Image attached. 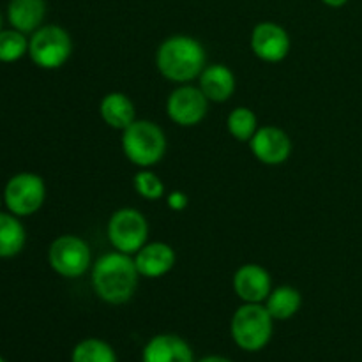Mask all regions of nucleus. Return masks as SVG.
I'll return each mask as SVG.
<instances>
[{"label":"nucleus","instance_id":"1","mask_svg":"<svg viewBox=\"0 0 362 362\" xmlns=\"http://www.w3.org/2000/svg\"><path fill=\"white\" fill-rule=\"evenodd\" d=\"M138 272L131 255L113 251L99 258L92 267V286L108 304H124L138 288Z\"/></svg>","mask_w":362,"mask_h":362},{"label":"nucleus","instance_id":"2","mask_svg":"<svg viewBox=\"0 0 362 362\" xmlns=\"http://www.w3.org/2000/svg\"><path fill=\"white\" fill-rule=\"evenodd\" d=\"M156 64L166 80L186 83L200 76L207 66V55L202 42L194 37L172 35L159 46Z\"/></svg>","mask_w":362,"mask_h":362},{"label":"nucleus","instance_id":"3","mask_svg":"<svg viewBox=\"0 0 362 362\" xmlns=\"http://www.w3.org/2000/svg\"><path fill=\"white\" fill-rule=\"evenodd\" d=\"M122 151L133 165L148 168L165 156L166 136L158 124L151 120H134L122 131Z\"/></svg>","mask_w":362,"mask_h":362},{"label":"nucleus","instance_id":"4","mask_svg":"<svg viewBox=\"0 0 362 362\" xmlns=\"http://www.w3.org/2000/svg\"><path fill=\"white\" fill-rule=\"evenodd\" d=\"M272 322L274 318L267 308L257 303H246L233 313V341L246 352H258L271 341Z\"/></svg>","mask_w":362,"mask_h":362},{"label":"nucleus","instance_id":"5","mask_svg":"<svg viewBox=\"0 0 362 362\" xmlns=\"http://www.w3.org/2000/svg\"><path fill=\"white\" fill-rule=\"evenodd\" d=\"M73 41L66 28L59 25L39 27L28 39V55L42 69H59L69 60Z\"/></svg>","mask_w":362,"mask_h":362},{"label":"nucleus","instance_id":"6","mask_svg":"<svg viewBox=\"0 0 362 362\" xmlns=\"http://www.w3.org/2000/svg\"><path fill=\"white\" fill-rule=\"evenodd\" d=\"M148 237V223L136 209H119L108 221V239L117 251L136 255Z\"/></svg>","mask_w":362,"mask_h":362},{"label":"nucleus","instance_id":"7","mask_svg":"<svg viewBox=\"0 0 362 362\" xmlns=\"http://www.w3.org/2000/svg\"><path fill=\"white\" fill-rule=\"evenodd\" d=\"M46 198L45 180L30 172L16 173L11 177L4 189V202L11 214L23 218L32 216L42 207Z\"/></svg>","mask_w":362,"mask_h":362},{"label":"nucleus","instance_id":"8","mask_svg":"<svg viewBox=\"0 0 362 362\" xmlns=\"http://www.w3.org/2000/svg\"><path fill=\"white\" fill-rule=\"evenodd\" d=\"M48 262L62 278H80L92 262L90 247L76 235H60L49 246Z\"/></svg>","mask_w":362,"mask_h":362},{"label":"nucleus","instance_id":"9","mask_svg":"<svg viewBox=\"0 0 362 362\" xmlns=\"http://www.w3.org/2000/svg\"><path fill=\"white\" fill-rule=\"evenodd\" d=\"M209 110V99L205 98L200 87L182 85L170 94L166 103V113L175 124L191 127L200 124L205 119Z\"/></svg>","mask_w":362,"mask_h":362},{"label":"nucleus","instance_id":"10","mask_svg":"<svg viewBox=\"0 0 362 362\" xmlns=\"http://www.w3.org/2000/svg\"><path fill=\"white\" fill-rule=\"evenodd\" d=\"M251 49L265 62H281L290 52V35L274 21H262L251 34Z\"/></svg>","mask_w":362,"mask_h":362},{"label":"nucleus","instance_id":"11","mask_svg":"<svg viewBox=\"0 0 362 362\" xmlns=\"http://www.w3.org/2000/svg\"><path fill=\"white\" fill-rule=\"evenodd\" d=\"M250 147L255 158L264 165H281L290 158L292 140L283 129L276 126H265L257 129L250 140Z\"/></svg>","mask_w":362,"mask_h":362},{"label":"nucleus","instance_id":"12","mask_svg":"<svg viewBox=\"0 0 362 362\" xmlns=\"http://www.w3.org/2000/svg\"><path fill=\"white\" fill-rule=\"evenodd\" d=\"M233 290L244 303L262 304L267 300L271 288V274L262 265L246 264L233 274Z\"/></svg>","mask_w":362,"mask_h":362},{"label":"nucleus","instance_id":"13","mask_svg":"<svg viewBox=\"0 0 362 362\" xmlns=\"http://www.w3.org/2000/svg\"><path fill=\"white\" fill-rule=\"evenodd\" d=\"M134 265L144 278H161L175 265V251L166 243L145 244L134 257Z\"/></svg>","mask_w":362,"mask_h":362},{"label":"nucleus","instance_id":"14","mask_svg":"<svg viewBox=\"0 0 362 362\" xmlns=\"http://www.w3.org/2000/svg\"><path fill=\"white\" fill-rule=\"evenodd\" d=\"M144 362H193V352L179 336L159 334L145 346Z\"/></svg>","mask_w":362,"mask_h":362},{"label":"nucleus","instance_id":"15","mask_svg":"<svg viewBox=\"0 0 362 362\" xmlns=\"http://www.w3.org/2000/svg\"><path fill=\"white\" fill-rule=\"evenodd\" d=\"M198 78H200V90L204 92L209 101H228L235 92V76L223 64L205 66V69L202 71Z\"/></svg>","mask_w":362,"mask_h":362},{"label":"nucleus","instance_id":"16","mask_svg":"<svg viewBox=\"0 0 362 362\" xmlns=\"http://www.w3.org/2000/svg\"><path fill=\"white\" fill-rule=\"evenodd\" d=\"M46 16L45 0H11L7 6V20L13 28L23 34H34Z\"/></svg>","mask_w":362,"mask_h":362},{"label":"nucleus","instance_id":"17","mask_svg":"<svg viewBox=\"0 0 362 362\" xmlns=\"http://www.w3.org/2000/svg\"><path fill=\"white\" fill-rule=\"evenodd\" d=\"M101 119L113 129L124 131L136 120V110L133 101L122 92H110L99 105Z\"/></svg>","mask_w":362,"mask_h":362},{"label":"nucleus","instance_id":"18","mask_svg":"<svg viewBox=\"0 0 362 362\" xmlns=\"http://www.w3.org/2000/svg\"><path fill=\"white\" fill-rule=\"evenodd\" d=\"M25 240L27 233L18 216L0 212V258H13L20 255Z\"/></svg>","mask_w":362,"mask_h":362},{"label":"nucleus","instance_id":"19","mask_svg":"<svg viewBox=\"0 0 362 362\" xmlns=\"http://www.w3.org/2000/svg\"><path fill=\"white\" fill-rule=\"evenodd\" d=\"M303 297L293 286H278L267 297V311L274 320H288L300 310Z\"/></svg>","mask_w":362,"mask_h":362},{"label":"nucleus","instance_id":"20","mask_svg":"<svg viewBox=\"0 0 362 362\" xmlns=\"http://www.w3.org/2000/svg\"><path fill=\"white\" fill-rule=\"evenodd\" d=\"M71 362H117V356L106 341L88 338L74 346Z\"/></svg>","mask_w":362,"mask_h":362},{"label":"nucleus","instance_id":"21","mask_svg":"<svg viewBox=\"0 0 362 362\" xmlns=\"http://www.w3.org/2000/svg\"><path fill=\"white\" fill-rule=\"evenodd\" d=\"M226 126H228L230 134L235 140L250 141L258 129L257 115L253 113V110L246 108V106H239L228 115Z\"/></svg>","mask_w":362,"mask_h":362},{"label":"nucleus","instance_id":"22","mask_svg":"<svg viewBox=\"0 0 362 362\" xmlns=\"http://www.w3.org/2000/svg\"><path fill=\"white\" fill-rule=\"evenodd\" d=\"M28 53V39L16 28L0 30V62H16Z\"/></svg>","mask_w":362,"mask_h":362},{"label":"nucleus","instance_id":"23","mask_svg":"<svg viewBox=\"0 0 362 362\" xmlns=\"http://www.w3.org/2000/svg\"><path fill=\"white\" fill-rule=\"evenodd\" d=\"M134 189L145 200H159L165 197V184L151 170H140L134 175Z\"/></svg>","mask_w":362,"mask_h":362},{"label":"nucleus","instance_id":"24","mask_svg":"<svg viewBox=\"0 0 362 362\" xmlns=\"http://www.w3.org/2000/svg\"><path fill=\"white\" fill-rule=\"evenodd\" d=\"M189 200H187V194L184 191H172L168 194V205L172 211H184L187 207Z\"/></svg>","mask_w":362,"mask_h":362},{"label":"nucleus","instance_id":"25","mask_svg":"<svg viewBox=\"0 0 362 362\" xmlns=\"http://www.w3.org/2000/svg\"><path fill=\"white\" fill-rule=\"evenodd\" d=\"M322 2L329 7H343L349 0H322Z\"/></svg>","mask_w":362,"mask_h":362},{"label":"nucleus","instance_id":"26","mask_svg":"<svg viewBox=\"0 0 362 362\" xmlns=\"http://www.w3.org/2000/svg\"><path fill=\"white\" fill-rule=\"evenodd\" d=\"M198 362H232V361L225 359V357H219V356H211V357H204V359L198 361Z\"/></svg>","mask_w":362,"mask_h":362},{"label":"nucleus","instance_id":"27","mask_svg":"<svg viewBox=\"0 0 362 362\" xmlns=\"http://www.w3.org/2000/svg\"><path fill=\"white\" fill-rule=\"evenodd\" d=\"M0 30H2V14H0Z\"/></svg>","mask_w":362,"mask_h":362},{"label":"nucleus","instance_id":"28","mask_svg":"<svg viewBox=\"0 0 362 362\" xmlns=\"http://www.w3.org/2000/svg\"><path fill=\"white\" fill-rule=\"evenodd\" d=\"M0 362H6V361H4V359H2V357H0Z\"/></svg>","mask_w":362,"mask_h":362},{"label":"nucleus","instance_id":"29","mask_svg":"<svg viewBox=\"0 0 362 362\" xmlns=\"http://www.w3.org/2000/svg\"><path fill=\"white\" fill-rule=\"evenodd\" d=\"M0 205H2V200H0Z\"/></svg>","mask_w":362,"mask_h":362}]
</instances>
